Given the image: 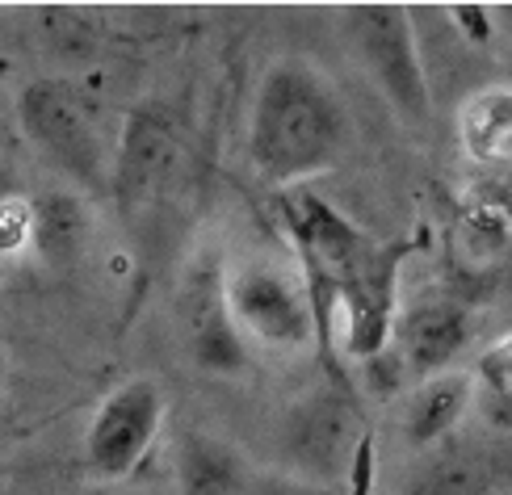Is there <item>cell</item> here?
<instances>
[{
	"instance_id": "11",
	"label": "cell",
	"mask_w": 512,
	"mask_h": 495,
	"mask_svg": "<svg viewBox=\"0 0 512 495\" xmlns=\"http://www.w3.org/2000/svg\"><path fill=\"white\" fill-rule=\"evenodd\" d=\"M475 399H479L475 370H441L433 378H420L408 399V412H403V437H408L412 449L441 445L475 407Z\"/></svg>"
},
{
	"instance_id": "1",
	"label": "cell",
	"mask_w": 512,
	"mask_h": 495,
	"mask_svg": "<svg viewBox=\"0 0 512 495\" xmlns=\"http://www.w3.org/2000/svg\"><path fill=\"white\" fill-rule=\"evenodd\" d=\"M286 223L298 248V269L307 277L319 344H332V315L345 311L340 340L361 361L387 349L391 311H395V277L399 248L374 240L370 231L353 227L345 214L311 193L286 198Z\"/></svg>"
},
{
	"instance_id": "5",
	"label": "cell",
	"mask_w": 512,
	"mask_h": 495,
	"mask_svg": "<svg viewBox=\"0 0 512 495\" xmlns=\"http://www.w3.org/2000/svg\"><path fill=\"white\" fill-rule=\"evenodd\" d=\"M345 17V42L361 59V68L395 105L399 118L424 122L429 118V84L416 47V30L403 5H353Z\"/></svg>"
},
{
	"instance_id": "13",
	"label": "cell",
	"mask_w": 512,
	"mask_h": 495,
	"mask_svg": "<svg viewBox=\"0 0 512 495\" xmlns=\"http://www.w3.org/2000/svg\"><path fill=\"white\" fill-rule=\"evenodd\" d=\"M34 210V235L30 244L47 256L51 265H72L89 244V210L72 193H42Z\"/></svg>"
},
{
	"instance_id": "3",
	"label": "cell",
	"mask_w": 512,
	"mask_h": 495,
	"mask_svg": "<svg viewBox=\"0 0 512 495\" xmlns=\"http://www.w3.org/2000/svg\"><path fill=\"white\" fill-rule=\"evenodd\" d=\"M223 298L227 315L244 344H261L273 353H303L319 340L315 307L303 269L277 256H244L223 269Z\"/></svg>"
},
{
	"instance_id": "12",
	"label": "cell",
	"mask_w": 512,
	"mask_h": 495,
	"mask_svg": "<svg viewBox=\"0 0 512 495\" xmlns=\"http://www.w3.org/2000/svg\"><path fill=\"white\" fill-rule=\"evenodd\" d=\"M462 152L483 168H512V89L487 84L471 93L458 110Z\"/></svg>"
},
{
	"instance_id": "17",
	"label": "cell",
	"mask_w": 512,
	"mask_h": 495,
	"mask_svg": "<svg viewBox=\"0 0 512 495\" xmlns=\"http://www.w3.org/2000/svg\"><path fill=\"white\" fill-rule=\"evenodd\" d=\"M483 407L487 424L496 428V433H512V382H500V386H487V395L475 399Z\"/></svg>"
},
{
	"instance_id": "9",
	"label": "cell",
	"mask_w": 512,
	"mask_h": 495,
	"mask_svg": "<svg viewBox=\"0 0 512 495\" xmlns=\"http://www.w3.org/2000/svg\"><path fill=\"white\" fill-rule=\"evenodd\" d=\"M181 324L185 344L202 370L210 374H244L248 365V344L236 332L227 315L223 298V269L215 265H194L181 286Z\"/></svg>"
},
{
	"instance_id": "19",
	"label": "cell",
	"mask_w": 512,
	"mask_h": 495,
	"mask_svg": "<svg viewBox=\"0 0 512 495\" xmlns=\"http://www.w3.org/2000/svg\"><path fill=\"white\" fill-rule=\"evenodd\" d=\"M5 378H9V357H5V349H0V386H5Z\"/></svg>"
},
{
	"instance_id": "16",
	"label": "cell",
	"mask_w": 512,
	"mask_h": 495,
	"mask_svg": "<svg viewBox=\"0 0 512 495\" xmlns=\"http://www.w3.org/2000/svg\"><path fill=\"white\" fill-rule=\"evenodd\" d=\"M34 235V210L21 198L0 202V256H17Z\"/></svg>"
},
{
	"instance_id": "8",
	"label": "cell",
	"mask_w": 512,
	"mask_h": 495,
	"mask_svg": "<svg viewBox=\"0 0 512 495\" xmlns=\"http://www.w3.org/2000/svg\"><path fill=\"white\" fill-rule=\"evenodd\" d=\"M177 172H181V135L173 114L160 110V105H143L126 122L114 164V189L131 206H152L177 181Z\"/></svg>"
},
{
	"instance_id": "14",
	"label": "cell",
	"mask_w": 512,
	"mask_h": 495,
	"mask_svg": "<svg viewBox=\"0 0 512 495\" xmlns=\"http://www.w3.org/2000/svg\"><path fill=\"white\" fill-rule=\"evenodd\" d=\"M496 479V458L487 449H458L441 454L408 495H487Z\"/></svg>"
},
{
	"instance_id": "18",
	"label": "cell",
	"mask_w": 512,
	"mask_h": 495,
	"mask_svg": "<svg viewBox=\"0 0 512 495\" xmlns=\"http://www.w3.org/2000/svg\"><path fill=\"white\" fill-rule=\"evenodd\" d=\"M450 17L462 26V34L471 38V42H487L492 38V9L487 5H454Z\"/></svg>"
},
{
	"instance_id": "15",
	"label": "cell",
	"mask_w": 512,
	"mask_h": 495,
	"mask_svg": "<svg viewBox=\"0 0 512 495\" xmlns=\"http://www.w3.org/2000/svg\"><path fill=\"white\" fill-rule=\"evenodd\" d=\"M240 462L215 441H189L181 449V495H236Z\"/></svg>"
},
{
	"instance_id": "2",
	"label": "cell",
	"mask_w": 512,
	"mask_h": 495,
	"mask_svg": "<svg viewBox=\"0 0 512 495\" xmlns=\"http://www.w3.org/2000/svg\"><path fill=\"white\" fill-rule=\"evenodd\" d=\"M353 139L349 105L307 59H277L261 76L248 114V156L273 185L332 168Z\"/></svg>"
},
{
	"instance_id": "4",
	"label": "cell",
	"mask_w": 512,
	"mask_h": 495,
	"mask_svg": "<svg viewBox=\"0 0 512 495\" xmlns=\"http://www.w3.org/2000/svg\"><path fill=\"white\" fill-rule=\"evenodd\" d=\"M21 131L34 152L89 193L114 189V152L93 105L68 80H34L17 97Z\"/></svg>"
},
{
	"instance_id": "7",
	"label": "cell",
	"mask_w": 512,
	"mask_h": 495,
	"mask_svg": "<svg viewBox=\"0 0 512 495\" xmlns=\"http://www.w3.org/2000/svg\"><path fill=\"white\" fill-rule=\"evenodd\" d=\"M164 424V391L156 378H131L97 403L84 428V462L101 479H126L147 458Z\"/></svg>"
},
{
	"instance_id": "6",
	"label": "cell",
	"mask_w": 512,
	"mask_h": 495,
	"mask_svg": "<svg viewBox=\"0 0 512 495\" xmlns=\"http://www.w3.org/2000/svg\"><path fill=\"white\" fill-rule=\"evenodd\" d=\"M366 445V420H361L357 395L324 386L298 399L282 424V458L290 470L315 483H340L361 462Z\"/></svg>"
},
{
	"instance_id": "10",
	"label": "cell",
	"mask_w": 512,
	"mask_h": 495,
	"mask_svg": "<svg viewBox=\"0 0 512 495\" xmlns=\"http://www.w3.org/2000/svg\"><path fill=\"white\" fill-rule=\"evenodd\" d=\"M395 344H399V365L416 378H433L441 370H454V357L462 344L471 340V315L458 298H424L412 303L395 324Z\"/></svg>"
}]
</instances>
